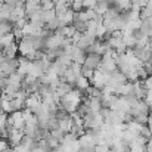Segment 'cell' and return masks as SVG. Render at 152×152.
Wrapping results in <instances>:
<instances>
[{
    "mask_svg": "<svg viewBox=\"0 0 152 152\" xmlns=\"http://www.w3.org/2000/svg\"><path fill=\"white\" fill-rule=\"evenodd\" d=\"M108 81H109V74L102 72V71H99V69H95L93 77L90 78L92 86H93V87H96V89H103V87H105V84H106Z\"/></svg>",
    "mask_w": 152,
    "mask_h": 152,
    "instance_id": "1",
    "label": "cell"
},
{
    "mask_svg": "<svg viewBox=\"0 0 152 152\" xmlns=\"http://www.w3.org/2000/svg\"><path fill=\"white\" fill-rule=\"evenodd\" d=\"M96 42V36L95 34H89V33H83L81 34V37L78 39V42L75 43V46L77 48H80V49H83V50H86L90 45H93Z\"/></svg>",
    "mask_w": 152,
    "mask_h": 152,
    "instance_id": "2",
    "label": "cell"
},
{
    "mask_svg": "<svg viewBox=\"0 0 152 152\" xmlns=\"http://www.w3.org/2000/svg\"><path fill=\"white\" fill-rule=\"evenodd\" d=\"M22 136H24V132H22V130H18V129H9V130H7V142H9V145H10L12 148L16 146V145H19Z\"/></svg>",
    "mask_w": 152,
    "mask_h": 152,
    "instance_id": "3",
    "label": "cell"
},
{
    "mask_svg": "<svg viewBox=\"0 0 152 152\" xmlns=\"http://www.w3.org/2000/svg\"><path fill=\"white\" fill-rule=\"evenodd\" d=\"M102 56L98 55V53H86V59H84V66L87 68H92V69H96L98 65L101 64Z\"/></svg>",
    "mask_w": 152,
    "mask_h": 152,
    "instance_id": "4",
    "label": "cell"
},
{
    "mask_svg": "<svg viewBox=\"0 0 152 152\" xmlns=\"http://www.w3.org/2000/svg\"><path fill=\"white\" fill-rule=\"evenodd\" d=\"M78 142H80V148H84V149H93L96 146V143L93 140V136L89 132H86L84 134H81L78 137Z\"/></svg>",
    "mask_w": 152,
    "mask_h": 152,
    "instance_id": "5",
    "label": "cell"
},
{
    "mask_svg": "<svg viewBox=\"0 0 152 152\" xmlns=\"http://www.w3.org/2000/svg\"><path fill=\"white\" fill-rule=\"evenodd\" d=\"M74 10L71 9V7H68L65 12H62L61 15H56L58 16V19H59V24L61 25H71L72 24V21H74Z\"/></svg>",
    "mask_w": 152,
    "mask_h": 152,
    "instance_id": "6",
    "label": "cell"
},
{
    "mask_svg": "<svg viewBox=\"0 0 152 152\" xmlns=\"http://www.w3.org/2000/svg\"><path fill=\"white\" fill-rule=\"evenodd\" d=\"M90 87V80L89 78H86L84 75H78L77 78H75V83H74V89H77V90H81L83 93H84V98H87L86 96V90Z\"/></svg>",
    "mask_w": 152,
    "mask_h": 152,
    "instance_id": "7",
    "label": "cell"
},
{
    "mask_svg": "<svg viewBox=\"0 0 152 152\" xmlns=\"http://www.w3.org/2000/svg\"><path fill=\"white\" fill-rule=\"evenodd\" d=\"M42 102L40 99V96L37 95V93H30L28 96H27V99H25V108H28V109H31V111H34L37 106H39V103Z\"/></svg>",
    "mask_w": 152,
    "mask_h": 152,
    "instance_id": "8",
    "label": "cell"
},
{
    "mask_svg": "<svg viewBox=\"0 0 152 152\" xmlns=\"http://www.w3.org/2000/svg\"><path fill=\"white\" fill-rule=\"evenodd\" d=\"M1 55H3V56H6V58H9V59L16 58V55H18V42H15V43H12V45L4 46V48L1 49Z\"/></svg>",
    "mask_w": 152,
    "mask_h": 152,
    "instance_id": "9",
    "label": "cell"
},
{
    "mask_svg": "<svg viewBox=\"0 0 152 152\" xmlns=\"http://www.w3.org/2000/svg\"><path fill=\"white\" fill-rule=\"evenodd\" d=\"M40 9V3H37L36 0H25L24 3V10H25V15L30 16L31 13L37 12Z\"/></svg>",
    "mask_w": 152,
    "mask_h": 152,
    "instance_id": "10",
    "label": "cell"
},
{
    "mask_svg": "<svg viewBox=\"0 0 152 152\" xmlns=\"http://www.w3.org/2000/svg\"><path fill=\"white\" fill-rule=\"evenodd\" d=\"M59 121V129L64 132V133H69L71 132V129H72V117L68 114L65 118H62V120H58Z\"/></svg>",
    "mask_w": 152,
    "mask_h": 152,
    "instance_id": "11",
    "label": "cell"
},
{
    "mask_svg": "<svg viewBox=\"0 0 152 152\" xmlns=\"http://www.w3.org/2000/svg\"><path fill=\"white\" fill-rule=\"evenodd\" d=\"M72 89H74V87H72L69 83H66V81H59V84L56 86V89H55V90H56L58 96H59V98H62V96H65L68 92H71Z\"/></svg>",
    "mask_w": 152,
    "mask_h": 152,
    "instance_id": "12",
    "label": "cell"
},
{
    "mask_svg": "<svg viewBox=\"0 0 152 152\" xmlns=\"http://www.w3.org/2000/svg\"><path fill=\"white\" fill-rule=\"evenodd\" d=\"M15 42H16V40H15V37H13L12 33H6V34H3V36L0 37V46H1V49H3L4 46H7V45L15 43Z\"/></svg>",
    "mask_w": 152,
    "mask_h": 152,
    "instance_id": "13",
    "label": "cell"
},
{
    "mask_svg": "<svg viewBox=\"0 0 152 152\" xmlns=\"http://www.w3.org/2000/svg\"><path fill=\"white\" fill-rule=\"evenodd\" d=\"M21 143L25 146V148H28L30 151L36 146V143H37V140L33 137V136H27V134H24L22 136V139H21Z\"/></svg>",
    "mask_w": 152,
    "mask_h": 152,
    "instance_id": "14",
    "label": "cell"
},
{
    "mask_svg": "<svg viewBox=\"0 0 152 152\" xmlns=\"http://www.w3.org/2000/svg\"><path fill=\"white\" fill-rule=\"evenodd\" d=\"M137 136H139L137 133H134V132H132V130H129V129H127V130L124 132V134H123V140H124L127 145H132V143L136 140V137H137Z\"/></svg>",
    "mask_w": 152,
    "mask_h": 152,
    "instance_id": "15",
    "label": "cell"
},
{
    "mask_svg": "<svg viewBox=\"0 0 152 152\" xmlns=\"http://www.w3.org/2000/svg\"><path fill=\"white\" fill-rule=\"evenodd\" d=\"M59 27H61V24H59L58 16H56V18H53L52 21H49V22H46V24H45V28H46V30H49V31H56Z\"/></svg>",
    "mask_w": 152,
    "mask_h": 152,
    "instance_id": "16",
    "label": "cell"
},
{
    "mask_svg": "<svg viewBox=\"0 0 152 152\" xmlns=\"http://www.w3.org/2000/svg\"><path fill=\"white\" fill-rule=\"evenodd\" d=\"M42 16H43V21H45V24H46V22L52 21L53 18H56V12H55V9H49V10H42Z\"/></svg>",
    "mask_w": 152,
    "mask_h": 152,
    "instance_id": "17",
    "label": "cell"
},
{
    "mask_svg": "<svg viewBox=\"0 0 152 152\" xmlns=\"http://www.w3.org/2000/svg\"><path fill=\"white\" fill-rule=\"evenodd\" d=\"M127 124V129L129 130H132V132H134V133H137L139 134V132H140V129H142V126L143 124H139L137 121H134V120H132L130 123H126Z\"/></svg>",
    "mask_w": 152,
    "mask_h": 152,
    "instance_id": "18",
    "label": "cell"
},
{
    "mask_svg": "<svg viewBox=\"0 0 152 152\" xmlns=\"http://www.w3.org/2000/svg\"><path fill=\"white\" fill-rule=\"evenodd\" d=\"M69 7L74 10V12H80V10H83L84 7H83V1L81 0H72L71 3H69Z\"/></svg>",
    "mask_w": 152,
    "mask_h": 152,
    "instance_id": "19",
    "label": "cell"
},
{
    "mask_svg": "<svg viewBox=\"0 0 152 152\" xmlns=\"http://www.w3.org/2000/svg\"><path fill=\"white\" fill-rule=\"evenodd\" d=\"M45 140L48 142V145L50 146L52 149H55V148H58V146H59V140H58L56 137H53L52 134H49V136H48V137H46Z\"/></svg>",
    "mask_w": 152,
    "mask_h": 152,
    "instance_id": "20",
    "label": "cell"
},
{
    "mask_svg": "<svg viewBox=\"0 0 152 152\" xmlns=\"http://www.w3.org/2000/svg\"><path fill=\"white\" fill-rule=\"evenodd\" d=\"M55 7V3L52 0H42L40 1V9L42 10H49V9H53Z\"/></svg>",
    "mask_w": 152,
    "mask_h": 152,
    "instance_id": "21",
    "label": "cell"
},
{
    "mask_svg": "<svg viewBox=\"0 0 152 152\" xmlns=\"http://www.w3.org/2000/svg\"><path fill=\"white\" fill-rule=\"evenodd\" d=\"M93 72H95V69H92V68H87V66H84V65H81V75H84L86 78H92L93 77Z\"/></svg>",
    "mask_w": 152,
    "mask_h": 152,
    "instance_id": "22",
    "label": "cell"
},
{
    "mask_svg": "<svg viewBox=\"0 0 152 152\" xmlns=\"http://www.w3.org/2000/svg\"><path fill=\"white\" fill-rule=\"evenodd\" d=\"M139 134H140V136H143L145 139H151V130H149L148 124H143V126H142V129H140Z\"/></svg>",
    "mask_w": 152,
    "mask_h": 152,
    "instance_id": "23",
    "label": "cell"
},
{
    "mask_svg": "<svg viewBox=\"0 0 152 152\" xmlns=\"http://www.w3.org/2000/svg\"><path fill=\"white\" fill-rule=\"evenodd\" d=\"M134 121H137L139 124H148V114H139L133 118Z\"/></svg>",
    "mask_w": 152,
    "mask_h": 152,
    "instance_id": "24",
    "label": "cell"
},
{
    "mask_svg": "<svg viewBox=\"0 0 152 152\" xmlns=\"http://www.w3.org/2000/svg\"><path fill=\"white\" fill-rule=\"evenodd\" d=\"M83 1V7L84 9H93L98 3V0H81Z\"/></svg>",
    "mask_w": 152,
    "mask_h": 152,
    "instance_id": "25",
    "label": "cell"
},
{
    "mask_svg": "<svg viewBox=\"0 0 152 152\" xmlns=\"http://www.w3.org/2000/svg\"><path fill=\"white\" fill-rule=\"evenodd\" d=\"M143 81V86H145V89L146 90H152V75H148L145 80H142Z\"/></svg>",
    "mask_w": 152,
    "mask_h": 152,
    "instance_id": "26",
    "label": "cell"
},
{
    "mask_svg": "<svg viewBox=\"0 0 152 152\" xmlns=\"http://www.w3.org/2000/svg\"><path fill=\"white\" fill-rule=\"evenodd\" d=\"M143 101L146 102V105L152 108V90H146V95H145V99Z\"/></svg>",
    "mask_w": 152,
    "mask_h": 152,
    "instance_id": "27",
    "label": "cell"
},
{
    "mask_svg": "<svg viewBox=\"0 0 152 152\" xmlns=\"http://www.w3.org/2000/svg\"><path fill=\"white\" fill-rule=\"evenodd\" d=\"M108 149H109V146H106L105 143L95 146V152H108Z\"/></svg>",
    "mask_w": 152,
    "mask_h": 152,
    "instance_id": "28",
    "label": "cell"
},
{
    "mask_svg": "<svg viewBox=\"0 0 152 152\" xmlns=\"http://www.w3.org/2000/svg\"><path fill=\"white\" fill-rule=\"evenodd\" d=\"M4 86H6V75L3 72H0V92L3 90Z\"/></svg>",
    "mask_w": 152,
    "mask_h": 152,
    "instance_id": "29",
    "label": "cell"
},
{
    "mask_svg": "<svg viewBox=\"0 0 152 152\" xmlns=\"http://www.w3.org/2000/svg\"><path fill=\"white\" fill-rule=\"evenodd\" d=\"M145 152H152V139H149L145 143Z\"/></svg>",
    "mask_w": 152,
    "mask_h": 152,
    "instance_id": "30",
    "label": "cell"
},
{
    "mask_svg": "<svg viewBox=\"0 0 152 152\" xmlns=\"http://www.w3.org/2000/svg\"><path fill=\"white\" fill-rule=\"evenodd\" d=\"M3 152H13V148H12V146L9 145V146H7L6 149H3Z\"/></svg>",
    "mask_w": 152,
    "mask_h": 152,
    "instance_id": "31",
    "label": "cell"
},
{
    "mask_svg": "<svg viewBox=\"0 0 152 152\" xmlns=\"http://www.w3.org/2000/svg\"><path fill=\"white\" fill-rule=\"evenodd\" d=\"M108 152H118V151H117L115 148H109V149H108Z\"/></svg>",
    "mask_w": 152,
    "mask_h": 152,
    "instance_id": "32",
    "label": "cell"
},
{
    "mask_svg": "<svg viewBox=\"0 0 152 152\" xmlns=\"http://www.w3.org/2000/svg\"><path fill=\"white\" fill-rule=\"evenodd\" d=\"M36 1H37V3H40V1H42V0H36Z\"/></svg>",
    "mask_w": 152,
    "mask_h": 152,
    "instance_id": "33",
    "label": "cell"
}]
</instances>
